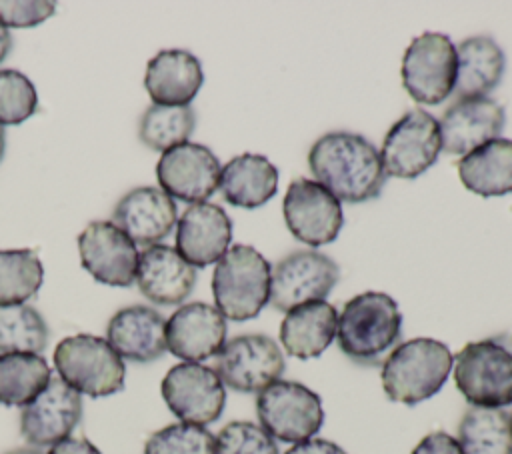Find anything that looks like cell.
Here are the masks:
<instances>
[{
    "label": "cell",
    "instance_id": "obj_1",
    "mask_svg": "<svg viewBox=\"0 0 512 454\" xmlns=\"http://www.w3.org/2000/svg\"><path fill=\"white\" fill-rule=\"evenodd\" d=\"M308 166L316 182L350 204L380 196L388 178L376 146L360 134L342 130L328 132L312 144Z\"/></svg>",
    "mask_w": 512,
    "mask_h": 454
},
{
    "label": "cell",
    "instance_id": "obj_2",
    "mask_svg": "<svg viewBox=\"0 0 512 454\" xmlns=\"http://www.w3.org/2000/svg\"><path fill=\"white\" fill-rule=\"evenodd\" d=\"M402 334V314L392 296L362 292L350 298L340 316L336 338L340 350L358 364H378Z\"/></svg>",
    "mask_w": 512,
    "mask_h": 454
},
{
    "label": "cell",
    "instance_id": "obj_3",
    "mask_svg": "<svg viewBox=\"0 0 512 454\" xmlns=\"http://www.w3.org/2000/svg\"><path fill=\"white\" fill-rule=\"evenodd\" d=\"M454 356L434 338H412L392 348L382 362V388L394 402L414 406L432 398L444 386Z\"/></svg>",
    "mask_w": 512,
    "mask_h": 454
},
{
    "label": "cell",
    "instance_id": "obj_4",
    "mask_svg": "<svg viewBox=\"0 0 512 454\" xmlns=\"http://www.w3.org/2000/svg\"><path fill=\"white\" fill-rule=\"evenodd\" d=\"M454 382L470 406L512 404V334L468 342L452 362Z\"/></svg>",
    "mask_w": 512,
    "mask_h": 454
},
{
    "label": "cell",
    "instance_id": "obj_5",
    "mask_svg": "<svg viewBox=\"0 0 512 454\" xmlns=\"http://www.w3.org/2000/svg\"><path fill=\"white\" fill-rule=\"evenodd\" d=\"M270 262L252 246L234 244L216 262L212 294L224 318L244 322L256 318L270 302Z\"/></svg>",
    "mask_w": 512,
    "mask_h": 454
},
{
    "label": "cell",
    "instance_id": "obj_6",
    "mask_svg": "<svg viewBox=\"0 0 512 454\" xmlns=\"http://www.w3.org/2000/svg\"><path fill=\"white\" fill-rule=\"evenodd\" d=\"M58 376L80 394L104 398L124 388L126 366L106 338L94 334L66 336L54 348Z\"/></svg>",
    "mask_w": 512,
    "mask_h": 454
},
{
    "label": "cell",
    "instance_id": "obj_7",
    "mask_svg": "<svg viewBox=\"0 0 512 454\" xmlns=\"http://www.w3.org/2000/svg\"><path fill=\"white\" fill-rule=\"evenodd\" d=\"M260 426L280 442L310 440L324 422L320 396L294 380H276L256 398Z\"/></svg>",
    "mask_w": 512,
    "mask_h": 454
},
{
    "label": "cell",
    "instance_id": "obj_8",
    "mask_svg": "<svg viewBox=\"0 0 512 454\" xmlns=\"http://www.w3.org/2000/svg\"><path fill=\"white\" fill-rule=\"evenodd\" d=\"M458 56L446 34L424 32L410 42L402 58V84L418 104H440L456 86Z\"/></svg>",
    "mask_w": 512,
    "mask_h": 454
},
{
    "label": "cell",
    "instance_id": "obj_9",
    "mask_svg": "<svg viewBox=\"0 0 512 454\" xmlns=\"http://www.w3.org/2000/svg\"><path fill=\"white\" fill-rule=\"evenodd\" d=\"M440 152V122L422 108H414L390 126L380 158L388 176L410 180L424 174L438 160Z\"/></svg>",
    "mask_w": 512,
    "mask_h": 454
},
{
    "label": "cell",
    "instance_id": "obj_10",
    "mask_svg": "<svg viewBox=\"0 0 512 454\" xmlns=\"http://www.w3.org/2000/svg\"><path fill=\"white\" fill-rule=\"evenodd\" d=\"M160 394L178 420L198 426L216 422L226 404V388L220 376L200 362L172 366L162 378Z\"/></svg>",
    "mask_w": 512,
    "mask_h": 454
},
{
    "label": "cell",
    "instance_id": "obj_11",
    "mask_svg": "<svg viewBox=\"0 0 512 454\" xmlns=\"http://www.w3.org/2000/svg\"><path fill=\"white\" fill-rule=\"evenodd\" d=\"M284 368V354L270 336L240 334L222 346L214 370L224 386L258 394L280 380Z\"/></svg>",
    "mask_w": 512,
    "mask_h": 454
},
{
    "label": "cell",
    "instance_id": "obj_12",
    "mask_svg": "<svg viewBox=\"0 0 512 454\" xmlns=\"http://www.w3.org/2000/svg\"><path fill=\"white\" fill-rule=\"evenodd\" d=\"M340 278L338 264L318 250H296L284 256L270 278V304L288 312L318 302L330 294Z\"/></svg>",
    "mask_w": 512,
    "mask_h": 454
},
{
    "label": "cell",
    "instance_id": "obj_13",
    "mask_svg": "<svg viewBox=\"0 0 512 454\" xmlns=\"http://www.w3.org/2000/svg\"><path fill=\"white\" fill-rule=\"evenodd\" d=\"M282 212L288 230L312 248L334 242L344 224L340 200L320 182L310 178H296L290 182L284 194Z\"/></svg>",
    "mask_w": 512,
    "mask_h": 454
},
{
    "label": "cell",
    "instance_id": "obj_14",
    "mask_svg": "<svg viewBox=\"0 0 512 454\" xmlns=\"http://www.w3.org/2000/svg\"><path fill=\"white\" fill-rule=\"evenodd\" d=\"M82 418V394L60 376L20 410V434L28 446H54L70 438Z\"/></svg>",
    "mask_w": 512,
    "mask_h": 454
},
{
    "label": "cell",
    "instance_id": "obj_15",
    "mask_svg": "<svg viewBox=\"0 0 512 454\" xmlns=\"http://www.w3.org/2000/svg\"><path fill=\"white\" fill-rule=\"evenodd\" d=\"M222 166L216 154L196 142H184L166 150L156 164L160 188L182 202H204L220 186Z\"/></svg>",
    "mask_w": 512,
    "mask_h": 454
},
{
    "label": "cell",
    "instance_id": "obj_16",
    "mask_svg": "<svg viewBox=\"0 0 512 454\" xmlns=\"http://www.w3.org/2000/svg\"><path fill=\"white\" fill-rule=\"evenodd\" d=\"M80 262L96 282L108 286H130L136 280V244L108 220H94L78 234Z\"/></svg>",
    "mask_w": 512,
    "mask_h": 454
},
{
    "label": "cell",
    "instance_id": "obj_17",
    "mask_svg": "<svg viewBox=\"0 0 512 454\" xmlns=\"http://www.w3.org/2000/svg\"><path fill=\"white\" fill-rule=\"evenodd\" d=\"M226 318L206 302H188L166 320V348L184 362L218 356L226 344Z\"/></svg>",
    "mask_w": 512,
    "mask_h": 454
},
{
    "label": "cell",
    "instance_id": "obj_18",
    "mask_svg": "<svg viewBox=\"0 0 512 454\" xmlns=\"http://www.w3.org/2000/svg\"><path fill=\"white\" fill-rule=\"evenodd\" d=\"M506 124L504 108L492 98H460L442 116V150L466 156L500 138Z\"/></svg>",
    "mask_w": 512,
    "mask_h": 454
},
{
    "label": "cell",
    "instance_id": "obj_19",
    "mask_svg": "<svg viewBox=\"0 0 512 454\" xmlns=\"http://www.w3.org/2000/svg\"><path fill=\"white\" fill-rule=\"evenodd\" d=\"M114 224L140 246H154L164 240L178 222L174 198L156 186L128 190L114 208Z\"/></svg>",
    "mask_w": 512,
    "mask_h": 454
},
{
    "label": "cell",
    "instance_id": "obj_20",
    "mask_svg": "<svg viewBox=\"0 0 512 454\" xmlns=\"http://www.w3.org/2000/svg\"><path fill=\"white\" fill-rule=\"evenodd\" d=\"M232 240V220L222 206L198 202L184 210L176 226V250L192 266L218 262Z\"/></svg>",
    "mask_w": 512,
    "mask_h": 454
},
{
    "label": "cell",
    "instance_id": "obj_21",
    "mask_svg": "<svg viewBox=\"0 0 512 454\" xmlns=\"http://www.w3.org/2000/svg\"><path fill=\"white\" fill-rule=\"evenodd\" d=\"M136 284L144 298L160 306L182 304L196 286V270L176 248L166 244L148 246L136 268Z\"/></svg>",
    "mask_w": 512,
    "mask_h": 454
},
{
    "label": "cell",
    "instance_id": "obj_22",
    "mask_svg": "<svg viewBox=\"0 0 512 454\" xmlns=\"http://www.w3.org/2000/svg\"><path fill=\"white\" fill-rule=\"evenodd\" d=\"M106 340L120 358L148 364L164 356L166 320L164 316L142 304L120 308L106 324Z\"/></svg>",
    "mask_w": 512,
    "mask_h": 454
},
{
    "label": "cell",
    "instance_id": "obj_23",
    "mask_svg": "<svg viewBox=\"0 0 512 454\" xmlns=\"http://www.w3.org/2000/svg\"><path fill=\"white\" fill-rule=\"evenodd\" d=\"M204 72L200 60L186 50H160L150 58L144 86L154 104L188 106L202 88Z\"/></svg>",
    "mask_w": 512,
    "mask_h": 454
},
{
    "label": "cell",
    "instance_id": "obj_24",
    "mask_svg": "<svg viewBox=\"0 0 512 454\" xmlns=\"http://www.w3.org/2000/svg\"><path fill=\"white\" fill-rule=\"evenodd\" d=\"M338 312L332 304L318 300L286 312L280 324V344L286 354L310 360L320 356L336 338Z\"/></svg>",
    "mask_w": 512,
    "mask_h": 454
},
{
    "label": "cell",
    "instance_id": "obj_25",
    "mask_svg": "<svg viewBox=\"0 0 512 454\" xmlns=\"http://www.w3.org/2000/svg\"><path fill=\"white\" fill-rule=\"evenodd\" d=\"M218 188L232 206L252 210L276 194L278 170L262 154H238L222 168Z\"/></svg>",
    "mask_w": 512,
    "mask_h": 454
},
{
    "label": "cell",
    "instance_id": "obj_26",
    "mask_svg": "<svg viewBox=\"0 0 512 454\" xmlns=\"http://www.w3.org/2000/svg\"><path fill=\"white\" fill-rule=\"evenodd\" d=\"M458 72L456 94L460 98H486L506 70V56L498 42L490 36H472L456 48Z\"/></svg>",
    "mask_w": 512,
    "mask_h": 454
},
{
    "label": "cell",
    "instance_id": "obj_27",
    "mask_svg": "<svg viewBox=\"0 0 512 454\" xmlns=\"http://www.w3.org/2000/svg\"><path fill=\"white\" fill-rule=\"evenodd\" d=\"M462 184L484 198L512 192V140L496 138L462 156L458 162Z\"/></svg>",
    "mask_w": 512,
    "mask_h": 454
},
{
    "label": "cell",
    "instance_id": "obj_28",
    "mask_svg": "<svg viewBox=\"0 0 512 454\" xmlns=\"http://www.w3.org/2000/svg\"><path fill=\"white\" fill-rule=\"evenodd\" d=\"M462 454H512V420L502 408L470 406L458 424Z\"/></svg>",
    "mask_w": 512,
    "mask_h": 454
},
{
    "label": "cell",
    "instance_id": "obj_29",
    "mask_svg": "<svg viewBox=\"0 0 512 454\" xmlns=\"http://www.w3.org/2000/svg\"><path fill=\"white\" fill-rule=\"evenodd\" d=\"M52 370L40 354H0V404L24 408L50 382Z\"/></svg>",
    "mask_w": 512,
    "mask_h": 454
},
{
    "label": "cell",
    "instance_id": "obj_30",
    "mask_svg": "<svg viewBox=\"0 0 512 454\" xmlns=\"http://www.w3.org/2000/svg\"><path fill=\"white\" fill-rule=\"evenodd\" d=\"M196 126V114L190 106L152 104L138 122V138L156 152H166L188 142Z\"/></svg>",
    "mask_w": 512,
    "mask_h": 454
},
{
    "label": "cell",
    "instance_id": "obj_31",
    "mask_svg": "<svg viewBox=\"0 0 512 454\" xmlns=\"http://www.w3.org/2000/svg\"><path fill=\"white\" fill-rule=\"evenodd\" d=\"M50 330L42 314L28 304L0 306V354H42Z\"/></svg>",
    "mask_w": 512,
    "mask_h": 454
},
{
    "label": "cell",
    "instance_id": "obj_32",
    "mask_svg": "<svg viewBox=\"0 0 512 454\" xmlns=\"http://www.w3.org/2000/svg\"><path fill=\"white\" fill-rule=\"evenodd\" d=\"M44 280L40 258L30 248L0 250V306L24 304Z\"/></svg>",
    "mask_w": 512,
    "mask_h": 454
},
{
    "label": "cell",
    "instance_id": "obj_33",
    "mask_svg": "<svg viewBox=\"0 0 512 454\" xmlns=\"http://www.w3.org/2000/svg\"><path fill=\"white\" fill-rule=\"evenodd\" d=\"M144 454H216V436L206 426L174 422L148 436Z\"/></svg>",
    "mask_w": 512,
    "mask_h": 454
},
{
    "label": "cell",
    "instance_id": "obj_34",
    "mask_svg": "<svg viewBox=\"0 0 512 454\" xmlns=\"http://www.w3.org/2000/svg\"><path fill=\"white\" fill-rule=\"evenodd\" d=\"M38 110V94L32 80L20 70H0V126L22 124Z\"/></svg>",
    "mask_w": 512,
    "mask_h": 454
},
{
    "label": "cell",
    "instance_id": "obj_35",
    "mask_svg": "<svg viewBox=\"0 0 512 454\" xmlns=\"http://www.w3.org/2000/svg\"><path fill=\"white\" fill-rule=\"evenodd\" d=\"M216 454H280L274 438L248 420H234L222 426L216 436Z\"/></svg>",
    "mask_w": 512,
    "mask_h": 454
},
{
    "label": "cell",
    "instance_id": "obj_36",
    "mask_svg": "<svg viewBox=\"0 0 512 454\" xmlns=\"http://www.w3.org/2000/svg\"><path fill=\"white\" fill-rule=\"evenodd\" d=\"M56 12L46 0H0V24L6 28H34Z\"/></svg>",
    "mask_w": 512,
    "mask_h": 454
},
{
    "label": "cell",
    "instance_id": "obj_37",
    "mask_svg": "<svg viewBox=\"0 0 512 454\" xmlns=\"http://www.w3.org/2000/svg\"><path fill=\"white\" fill-rule=\"evenodd\" d=\"M412 454H462V448L452 434L438 430L424 436L416 444Z\"/></svg>",
    "mask_w": 512,
    "mask_h": 454
},
{
    "label": "cell",
    "instance_id": "obj_38",
    "mask_svg": "<svg viewBox=\"0 0 512 454\" xmlns=\"http://www.w3.org/2000/svg\"><path fill=\"white\" fill-rule=\"evenodd\" d=\"M284 454H348L342 446L324 438H310L304 442H296Z\"/></svg>",
    "mask_w": 512,
    "mask_h": 454
},
{
    "label": "cell",
    "instance_id": "obj_39",
    "mask_svg": "<svg viewBox=\"0 0 512 454\" xmlns=\"http://www.w3.org/2000/svg\"><path fill=\"white\" fill-rule=\"evenodd\" d=\"M46 454H102V452L86 438H66L50 446Z\"/></svg>",
    "mask_w": 512,
    "mask_h": 454
},
{
    "label": "cell",
    "instance_id": "obj_40",
    "mask_svg": "<svg viewBox=\"0 0 512 454\" xmlns=\"http://www.w3.org/2000/svg\"><path fill=\"white\" fill-rule=\"evenodd\" d=\"M10 48H12V36H10V30L0 24V64L6 60V56L10 54Z\"/></svg>",
    "mask_w": 512,
    "mask_h": 454
},
{
    "label": "cell",
    "instance_id": "obj_41",
    "mask_svg": "<svg viewBox=\"0 0 512 454\" xmlns=\"http://www.w3.org/2000/svg\"><path fill=\"white\" fill-rule=\"evenodd\" d=\"M4 454H44L40 448H34V446H20V448H14V450H8Z\"/></svg>",
    "mask_w": 512,
    "mask_h": 454
},
{
    "label": "cell",
    "instance_id": "obj_42",
    "mask_svg": "<svg viewBox=\"0 0 512 454\" xmlns=\"http://www.w3.org/2000/svg\"><path fill=\"white\" fill-rule=\"evenodd\" d=\"M4 150H6V132H4V126H0V162L4 158Z\"/></svg>",
    "mask_w": 512,
    "mask_h": 454
},
{
    "label": "cell",
    "instance_id": "obj_43",
    "mask_svg": "<svg viewBox=\"0 0 512 454\" xmlns=\"http://www.w3.org/2000/svg\"><path fill=\"white\" fill-rule=\"evenodd\" d=\"M510 420H512V414H510Z\"/></svg>",
    "mask_w": 512,
    "mask_h": 454
}]
</instances>
